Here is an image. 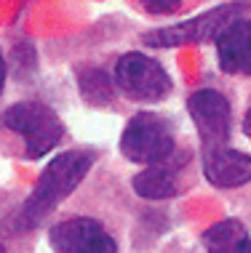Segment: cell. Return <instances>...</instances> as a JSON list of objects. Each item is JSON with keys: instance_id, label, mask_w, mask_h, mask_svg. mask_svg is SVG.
Listing matches in <instances>:
<instances>
[{"instance_id": "cell-1", "label": "cell", "mask_w": 251, "mask_h": 253, "mask_svg": "<svg viewBox=\"0 0 251 253\" xmlns=\"http://www.w3.org/2000/svg\"><path fill=\"white\" fill-rule=\"evenodd\" d=\"M94 160H97V155L88 152V149H72V152H62L53 157L40 173L35 189L19 208V213L13 216V232H27L40 227L59 208V203L78 189V184L91 170Z\"/></svg>"}, {"instance_id": "cell-2", "label": "cell", "mask_w": 251, "mask_h": 253, "mask_svg": "<svg viewBox=\"0 0 251 253\" xmlns=\"http://www.w3.org/2000/svg\"><path fill=\"white\" fill-rule=\"evenodd\" d=\"M3 126L22 136L27 160H40L64 136V126L59 115L40 101H19V104L8 107L3 112Z\"/></svg>"}, {"instance_id": "cell-3", "label": "cell", "mask_w": 251, "mask_h": 253, "mask_svg": "<svg viewBox=\"0 0 251 253\" xmlns=\"http://www.w3.org/2000/svg\"><path fill=\"white\" fill-rule=\"evenodd\" d=\"M176 149L174 131L166 118L155 112H139L126 123L123 136H120V152L131 163H145V166H160L171 160Z\"/></svg>"}, {"instance_id": "cell-4", "label": "cell", "mask_w": 251, "mask_h": 253, "mask_svg": "<svg viewBox=\"0 0 251 253\" xmlns=\"http://www.w3.org/2000/svg\"><path fill=\"white\" fill-rule=\"evenodd\" d=\"M241 5L227 3L216 5V8L201 13V16L185 19L179 24L160 27V30H150L145 38V45L152 48H174V45H187V43H206V40H216L233 22L241 19Z\"/></svg>"}, {"instance_id": "cell-5", "label": "cell", "mask_w": 251, "mask_h": 253, "mask_svg": "<svg viewBox=\"0 0 251 253\" xmlns=\"http://www.w3.org/2000/svg\"><path fill=\"white\" fill-rule=\"evenodd\" d=\"M112 78L131 101H160L171 93V78L166 67L147 53H123L115 61Z\"/></svg>"}, {"instance_id": "cell-6", "label": "cell", "mask_w": 251, "mask_h": 253, "mask_svg": "<svg viewBox=\"0 0 251 253\" xmlns=\"http://www.w3.org/2000/svg\"><path fill=\"white\" fill-rule=\"evenodd\" d=\"M187 109L198 128L203 149L227 147L230 139V101L214 88H201L187 99Z\"/></svg>"}, {"instance_id": "cell-7", "label": "cell", "mask_w": 251, "mask_h": 253, "mask_svg": "<svg viewBox=\"0 0 251 253\" xmlns=\"http://www.w3.org/2000/svg\"><path fill=\"white\" fill-rule=\"evenodd\" d=\"M49 240L56 253H118L112 235L99 221L86 216L67 218L49 232Z\"/></svg>"}, {"instance_id": "cell-8", "label": "cell", "mask_w": 251, "mask_h": 253, "mask_svg": "<svg viewBox=\"0 0 251 253\" xmlns=\"http://www.w3.org/2000/svg\"><path fill=\"white\" fill-rule=\"evenodd\" d=\"M203 173L219 189H235L251 181V155L230 147L203 149Z\"/></svg>"}, {"instance_id": "cell-9", "label": "cell", "mask_w": 251, "mask_h": 253, "mask_svg": "<svg viewBox=\"0 0 251 253\" xmlns=\"http://www.w3.org/2000/svg\"><path fill=\"white\" fill-rule=\"evenodd\" d=\"M219 70L238 78H251V19H238L216 38Z\"/></svg>"}, {"instance_id": "cell-10", "label": "cell", "mask_w": 251, "mask_h": 253, "mask_svg": "<svg viewBox=\"0 0 251 253\" xmlns=\"http://www.w3.org/2000/svg\"><path fill=\"white\" fill-rule=\"evenodd\" d=\"M203 245L208 253H251V235L238 218H225L203 232Z\"/></svg>"}, {"instance_id": "cell-11", "label": "cell", "mask_w": 251, "mask_h": 253, "mask_svg": "<svg viewBox=\"0 0 251 253\" xmlns=\"http://www.w3.org/2000/svg\"><path fill=\"white\" fill-rule=\"evenodd\" d=\"M134 192L147 197V200H163V197H174L179 192V179H176L174 168L160 163V166H150L142 173L131 179Z\"/></svg>"}, {"instance_id": "cell-12", "label": "cell", "mask_w": 251, "mask_h": 253, "mask_svg": "<svg viewBox=\"0 0 251 253\" xmlns=\"http://www.w3.org/2000/svg\"><path fill=\"white\" fill-rule=\"evenodd\" d=\"M115 78L107 75L104 70L99 67H83L78 70V85H80V93L88 104H97V107H104V104H112L115 99Z\"/></svg>"}, {"instance_id": "cell-13", "label": "cell", "mask_w": 251, "mask_h": 253, "mask_svg": "<svg viewBox=\"0 0 251 253\" xmlns=\"http://www.w3.org/2000/svg\"><path fill=\"white\" fill-rule=\"evenodd\" d=\"M142 5L150 13H174L182 5V0H142Z\"/></svg>"}, {"instance_id": "cell-14", "label": "cell", "mask_w": 251, "mask_h": 253, "mask_svg": "<svg viewBox=\"0 0 251 253\" xmlns=\"http://www.w3.org/2000/svg\"><path fill=\"white\" fill-rule=\"evenodd\" d=\"M243 133L251 139V107H249V112H246V118H243Z\"/></svg>"}]
</instances>
